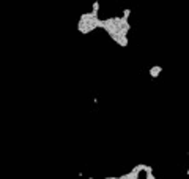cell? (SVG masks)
<instances>
[{"instance_id": "6da1fadb", "label": "cell", "mask_w": 189, "mask_h": 179, "mask_svg": "<svg viewBox=\"0 0 189 179\" xmlns=\"http://www.w3.org/2000/svg\"><path fill=\"white\" fill-rule=\"evenodd\" d=\"M162 71V67H159V65H155V67H151L150 68V76L151 78H158V75Z\"/></svg>"}]
</instances>
